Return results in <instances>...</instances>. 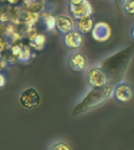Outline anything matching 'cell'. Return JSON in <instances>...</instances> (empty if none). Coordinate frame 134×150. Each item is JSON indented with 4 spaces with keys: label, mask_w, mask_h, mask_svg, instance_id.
<instances>
[{
    "label": "cell",
    "mask_w": 134,
    "mask_h": 150,
    "mask_svg": "<svg viewBox=\"0 0 134 150\" xmlns=\"http://www.w3.org/2000/svg\"><path fill=\"white\" fill-rule=\"evenodd\" d=\"M23 3L28 12L30 13H38L43 8V3L41 0H24Z\"/></svg>",
    "instance_id": "4fadbf2b"
},
{
    "label": "cell",
    "mask_w": 134,
    "mask_h": 150,
    "mask_svg": "<svg viewBox=\"0 0 134 150\" xmlns=\"http://www.w3.org/2000/svg\"><path fill=\"white\" fill-rule=\"evenodd\" d=\"M68 11L73 19H80L85 16H91L93 13V8L89 0H85L80 4H68Z\"/></svg>",
    "instance_id": "ba28073f"
},
{
    "label": "cell",
    "mask_w": 134,
    "mask_h": 150,
    "mask_svg": "<svg viewBox=\"0 0 134 150\" xmlns=\"http://www.w3.org/2000/svg\"><path fill=\"white\" fill-rule=\"evenodd\" d=\"M134 90L133 87L127 82H119L113 88L112 97L118 103H128L133 99Z\"/></svg>",
    "instance_id": "8992f818"
},
{
    "label": "cell",
    "mask_w": 134,
    "mask_h": 150,
    "mask_svg": "<svg viewBox=\"0 0 134 150\" xmlns=\"http://www.w3.org/2000/svg\"><path fill=\"white\" fill-rule=\"evenodd\" d=\"M67 66L75 73H83L88 69V59L80 50H73L67 57Z\"/></svg>",
    "instance_id": "277c9868"
},
{
    "label": "cell",
    "mask_w": 134,
    "mask_h": 150,
    "mask_svg": "<svg viewBox=\"0 0 134 150\" xmlns=\"http://www.w3.org/2000/svg\"><path fill=\"white\" fill-rule=\"evenodd\" d=\"M63 43L67 48L71 50H78L84 44V36L82 33L75 28L63 36Z\"/></svg>",
    "instance_id": "52a82bcc"
},
{
    "label": "cell",
    "mask_w": 134,
    "mask_h": 150,
    "mask_svg": "<svg viewBox=\"0 0 134 150\" xmlns=\"http://www.w3.org/2000/svg\"><path fill=\"white\" fill-rule=\"evenodd\" d=\"M19 102L22 107L26 109H32L40 105L41 96L34 87H28L20 93Z\"/></svg>",
    "instance_id": "5b68a950"
},
{
    "label": "cell",
    "mask_w": 134,
    "mask_h": 150,
    "mask_svg": "<svg viewBox=\"0 0 134 150\" xmlns=\"http://www.w3.org/2000/svg\"><path fill=\"white\" fill-rule=\"evenodd\" d=\"M86 82L90 88H99L111 84L109 76L101 65H95L86 70Z\"/></svg>",
    "instance_id": "3957f363"
},
{
    "label": "cell",
    "mask_w": 134,
    "mask_h": 150,
    "mask_svg": "<svg viewBox=\"0 0 134 150\" xmlns=\"http://www.w3.org/2000/svg\"><path fill=\"white\" fill-rule=\"evenodd\" d=\"M132 54H133V48L127 47L109 56L101 63V66L104 68L107 75L109 76L111 84L116 85L117 83L122 82L127 68L129 66Z\"/></svg>",
    "instance_id": "6da1fadb"
},
{
    "label": "cell",
    "mask_w": 134,
    "mask_h": 150,
    "mask_svg": "<svg viewBox=\"0 0 134 150\" xmlns=\"http://www.w3.org/2000/svg\"><path fill=\"white\" fill-rule=\"evenodd\" d=\"M43 23H44L45 28L48 32H51V30H56V17L52 16L51 14L47 13V14H44L43 16Z\"/></svg>",
    "instance_id": "5bb4252c"
},
{
    "label": "cell",
    "mask_w": 134,
    "mask_h": 150,
    "mask_svg": "<svg viewBox=\"0 0 134 150\" xmlns=\"http://www.w3.org/2000/svg\"><path fill=\"white\" fill-rule=\"evenodd\" d=\"M5 83H6V78H5L4 74H2L0 71V88L4 87Z\"/></svg>",
    "instance_id": "ac0fdd59"
},
{
    "label": "cell",
    "mask_w": 134,
    "mask_h": 150,
    "mask_svg": "<svg viewBox=\"0 0 134 150\" xmlns=\"http://www.w3.org/2000/svg\"><path fill=\"white\" fill-rule=\"evenodd\" d=\"M85 0H67L68 4H80V3L84 2Z\"/></svg>",
    "instance_id": "d6986e66"
},
{
    "label": "cell",
    "mask_w": 134,
    "mask_h": 150,
    "mask_svg": "<svg viewBox=\"0 0 134 150\" xmlns=\"http://www.w3.org/2000/svg\"><path fill=\"white\" fill-rule=\"evenodd\" d=\"M114 1H115V4L117 5V8H118V11L122 10V5H123V3H124L125 0H114Z\"/></svg>",
    "instance_id": "44dd1931"
},
{
    "label": "cell",
    "mask_w": 134,
    "mask_h": 150,
    "mask_svg": "<svg viewBox=\"0 0 134 150\" xmlns=\"http://www.w3.org/2000/svg\"><path fill=\"white\" fill-rule=\"evenodd\" d=\"M30 58H32V50H30V47H28V46H23L21 53L18 56V60L25 63V62H28V61H30Z\"/></svg>",
    "instance_id": "2e32d148"
},
{
    "label": "cell",
    "mask_w": 134,
    "mask_h": 150,
    "mask_svg": "<svg viewBox=\"0 0 134 150\" xmlns=\"http://www.w3.org/2000/svg\"><path fill=\"white\" fill-rule=\"evenodd\" d=\"M91 35L92 38L97 42H105L111 37V28L107 23L97 22L92 28Z\"/></svg>",
    "instance_id": "30bf717a"
},
{
    "label": "cell",
    "mask_w": 134,
    "mask_h": 150,
    "mask_svg": "<svg viewBox=\"0 0 134 150\" xmlns=\"http://www.w3.org/2000/svg\"><path fill=\"white\" fill-rule=\"evenodd\" d=\"M75 23L73 18L66 14H59L56 16V30L59 33L65 35L67 33L75 30Z\"/></svg>",
    "instance_id": "9c48e42d"
},
{
    "label": "cell",
    "mask_w": 134,
    "mask_h": 150,
    "mask_svg": "<svg viewBox=\"0 0 134 150\" xmlns=\"http://www.w3.org/2000/svg\"><path fill=\"white\" fill-rule=\"evenodd\" d=\"M8 3H12V4H15V3L19 2V0H8Z\"/></svg>",
    "instance_id": "603a6c76"
},
{
    "label": "cell",
    "mask_w": 134,
    "mask_h": 150,
    "mask_svg": "<svg viewBox=\"0 0 134 150\" xmlns=\"http://www.w3.org/2000/svg\"><path fill=\"white\" fill-rule=\"evenodd\" d=\"M5 50V42L2 38H0V54Z\"/></svg>",
    "instance_id": "ffe728a7"
},
{
    "label": "cell",
    "mask_w": 134,
    "mask_h": 150,
    "mask_svg": "<svg viewBox=\"0 0 134 150\" xmlns=\"http://www.w3.org/2000/svg\"><path fill=\"white\" fill-rule=\"evenodd\" d=\"M75 28L82 34H88L92 32V28L95 26V21L92 16H85L75 20Z\"/></svg>",
    "instance_id": "8fae6325"
},
{
    "label": "cell",
    "mask_w": 134,
    "mask_h": 150,
    "mask_svg": "<svg viewBox=\"0 0 134 150\" xmlns=\"http://www.w3.org/2000/svg\"><path fill=\"white\" fill-rule=\"evenodd\" d=\"M47 43V39L43 34L35 33L30 37V47L35 50H42Z\"/></svg>",
    "instance_id": "7c38bea8"
},
{
    "label": "cell",
    "mask_w": 134,
    "mask_h": 150,
    "mask_svg": "<svg viewBox=\"0 0 134 150\" xmlns=\"http://www.w3.org/2000/svg\"><path fill=\"white\" fill-rule=\"evenodd\" d=\"M113 88H114L113 84H109L105 87L90 88L89 91H87L84 97L75 104V106L72 109V115H83L87 111H90L95 108L102 106L112 97Z\"/></svg>",
    "instance_id": "7a4b0ae2"
},
{
    "label": "cell",
    "mask_w": 134,
    "mask_h": 150,
    "mask_svg": "<svg viewBox=\"0 0 134 150\" xmlns=\"http://www.w3.org/2000/svg\"><path fill=\"white\" fill-rule=\"evenodd\" d=\"M122 11L128 16H134V0H125L122 5Z\"/></svg>",
    "instance_id": "9a60e30c"
},
{
    "label": "cell",
    "mask_w": 134,
    "mask_h": 150,
    "mask_svg": "<svg viewBox=\"0 0 134 150\" xmlns=\"http://www.w3.org/2000/svg\"><path fill=\"white\" fill-rule=\"evenodd\" d=\"M130 36H131V38L134 40V24L131 26V30H130Z\"/></svg>",
    "instance_id": "7402d4cb"
},
{
    "label": "cell",
    "mask_w": 134,
    "mask_h": 150,
    "mask_svg": "<svg viewBox=\"0 0 134 150\" xmlns=\"http://www.w3.org/2000/svg\"><path fill=\"white\" fill-rule=\"evenodd\" d=\"M49 150H72L71 146L65 141H57L50 146Z\"/></svg>",
    "instance_id": "e0dca14e"
}]
</instances>
